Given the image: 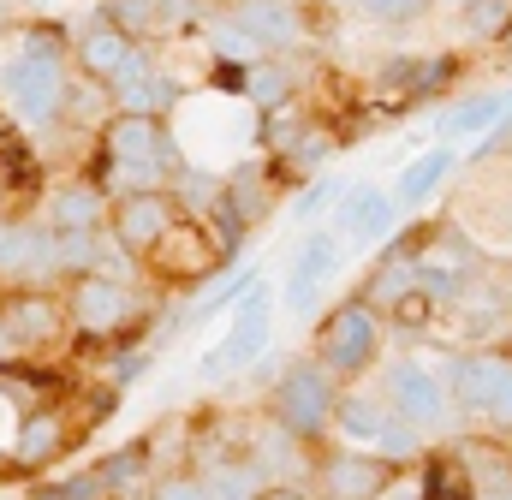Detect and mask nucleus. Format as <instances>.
<instances>
[{"instance_id":"20e7f679","label":"nucleus","mask_w":512,"mask_h":500,"mask_svg":"<svg viewBox=\"0 0 512 500\" xmlns=\"http://www.w3.org/2000/svg\"><path fill=\"white\" fill-rule=\"evenodd\" d=\"M340 411V387H334V370L322 364H298V370L280 375L274 399H268V417L292 435V441H316Z\"/></svg>"},{"instance_id":"412c9836","label":"nucleus","mask_w":512,"mask_h":500,"mask_svg":"<svg viewBox=\"0 0 512 500\" xmlns=\"http://www.w3.org/2000/svg\"><path fill=\"white\" fill-rule=\"evenodd\" d=\"M382 84L405 90V96H435V90L453 84V60H447V54H429V60L399 54V60H382Z\"/></svg>"},{"instance_id":"ddd939ff","label":"nucleus","mask_w":512,"mask_h":500,"mask_svg":"<svg viewBox=\"0 0 512 500\" xmlns=\"http://www.w3.org/2000/svg\"><path fill=\"white\" fill-rule=\"evenodd\" d=\"M149 262H155V274H161V280L191 286V280H209V274L221 268V245H209V233H203L197 221H179L161 245L149 250Z\"/></svg>"},{"instance_id":"b1692460","label":"nucleus","mask_w":512,"mask_h":500,"mask_svg":"<svg viewBox=\"0 0 512 500\" xmlns=\"http://www.w3.org/2000/svg\"><path fill=\"white\" fill-rule=\"evenodd\" d=\"M54 262V245L48 239H36L30 227H0V268H18V274H42Z\"/></svg>"},{"instance_id":"39448f33","label":"nucleus","mask_w":512,"mask_h":500,"mask_svg":"<svg viewBox=\"0 0 512 500\" xmlns=\"http://www.w3.org/2000/svg\"><path fill=\"white\" fill-rule=\"evenodd\" d=\"M453 405L477 423H495V429H512V358L501 352H471L459 358L453 370Z\"/></svg>"},{"instance_id":"9d476101","label":"nucleus","mask_w":512,"mask_h":500,"mask_svg":"<svg viewBox=\"0 0 512 500\" xmlns=\"http://www.w3.org/2000/svg\"><path fill=\"white\" fill-rule=\"evenodd\" d=\"M179 221H185V215H179V203H173L167 191H126V197L114 203V239H120V250H131V256H149Z\"/></svg>"},{"instance_id":"6e6552de","label":"nucleus","mask_w":512,"mask_h":500,"mask_svg":"<svg viewBox=\"0 0 512 500\" xmlns=\"http://www.w3.org/2000/svg\"><path fill=\"white\" fill-rule=\"evenodd\" d=\"M72 304H60L54 292H12L0 304V334L12 340V352H42L66 334Z\"/></svg>"},{"instance_id":"72a5a7b5","label":"nucleus","mask_w":512,"mask_h":500,"mask_svg":"<svg viewBox=\"0 0 512 500\" xmlns=\"http://www.w3.org/2000/svg\"><path fill=\"white\" fill-rule=\"evenodd\" d=\"M137 471H143V447H126L120 459H108L102 483H108V489H120V483H131V477H137Z\"/></svg>"},{"instance_id":"f3484780","label":"nucleus","mask_w":512,"mask_h":500,"mask_svg":"<svg viewBox=\"0 0 512 500\" xmlns=\"http://www.w3.org/2000/svg\"><path fill=\"white\" fill-rule=\"evenodd\" d=\"M66 453V417L60 411H30V417H18V429H12V459L24 465V471H42V465H54Z\"/></svg>"},{"instance_id":"9b49d317","label":"nucleus","mask_w":512,"mask_h":500,"mask_svg":"<svg viewBox=\"0 0 512 500\" xmlns=\"http://www.w3.org/2000/svg\"><path fill=\"white\" fill-rule=\"evenodd\" d=\"M66 304H72V322L90 328V334H120L126 322H137V298L114 274H78Z\"/></svg>"},{"instance_id":"dca6fc26","label":"nucleus","mask_w":512,"mask_h":500,"mask_svg":"<svg viewBox=\"0 0 512 500\" xmlns=\"http://www.w3.org/2000/svg\"><path fill=\"white\" fill-rule=\"evenodd\" d=\"M102 149H108V161L114 167H155L161 155H167V131H161V120L155 114H114V120L102 125Z\"/></svg>"},{"instance_id":"4be33fe9","label":"nucleus","mask_w":512,"mask_h":500,"mask_svg":"<svg viewBox=\"0 0 512 500\" xmlns=\"http://www.w3.org/2000/svg\"><path fill=\"white\" fill-rule=\"evenodd\" d=\"M239 24L251 30V42H274V48L298 42V12L286 0H245L239 6Z\"/></svg>"},{"instance_id":"1a4fd4ad","label":"nucleus","mask_w":512,"mask_h":500,"mask_svg":"<svg viewBox=\"0 0 512 500\" xmlns=\"http://www.w3.org/2000/svg\"><path fill=\"white\" fill-rule=\"evenodd\" d=\"M393 227H399V203H393V191H382V185H352L334 203V233L346 239V250L387 245Z\"/></svg>"},{"instance_id":"2eb2a0df","label":"nucleus","mask_w":512,"mask_h":500,"mask_svg":"<svg viewBox=\"0 0 512 500\" xmlns=\"http://www.w3.org/2000/svg\"><path fill=\"white\" fill-rule=\"evenodd\" d=\"M453 167H459L453 143H429V149H417V155L399 167V179H393V203H399V215H417L423 203H435V197L447 191Z\"/></svg>"},{"instance_id":"4468645a","label":"nucleus","mask_w":512,"mask_h":500,"mask_svg":"<svg viewBox=\"0 0 512 500\" xmlns=\"http://www.w3.org/2000/svg\"><path fill=\"white\" fill-rule=\"evenodd\" d=\"M78 66H84L96 84H108V90H114V84H126L131 72L143 66V54H137V42H131L126 24H114V18H108V24H90V30L78 36Z\"/></svg>"},{"instance_id":"f03ea898","label":"nucleus","mask_w":512,"mask_h":500,"mask_svg":"<svg viewBox=\"0 0 512 500\" xmlns=\"http://www.w3.org/2000/svg\"><path fill=\"white\" fill-rule=\"evenodd\" d=\"M268 340H274V292L256 280L251 292L221 316V334L203 346V358H197V370L209 375V381H221V375H239V370H256V358L268 352Z\"/></svg>"},{"instance_id":"0eeeda50","label":"nucleus","mask_w":512,"mask_h":500,"mask_svg":"<svg viewBox=\"0 0 512 500\" xmlns=\"http://www.w3.org/2000/svg\"><path fill=\"white\" fill-rule=\"evenodd\" d=\"M387 405H393L405 423H417V429H441V423H447V405H453V387L429 370V364L399 358V364L387 370Z\"/></svg>"},{"instance_id":"f8f14e48","label":"nucleus","mask_w":512,"mask_h":500,"mask_svg":"<svg viewBox=\"0 0 512 500\" xmlns=\"http://www.w3.org/2000/svg\"><path fill=\"white\" fill-rule=\"evenodd\" d=\"M322 489L328 500H382L393 489V465L376 447H346L322 465Z\"/></svg>"},{"instance_id":"423d86ee","label":"nucleus","mask_w":512,"mask_h":500,"mask_svg":"<svg viewBox=\"0 0 512 500\" xmlns=\"http://www.w3.org/2000/svg\"><path fill=\"white\" fill-rule=\"evenodd\" d=\"M340 262H346V239H340L334 221H328L322 233H310V239L298 245L292 268H286V286H280V304H286L292 316H310V310L322 304V292L334 286Z\"/></svg>"},{"instance_id":"c85d7f7f","label":"nucleus","mask_w":512,"mask_h":500,"mask_svg":"<svg viewBox=\"0 0 512 500\" xmlns=\"http://www.w3.org/2000/svg\"><path fill=\"white\" fill-rule=\"evenodd\" d=\"M221 203H227V209L239 215V227H256V221H262V215L274 209V191H268V185H251V179H233Z\"/></svg>"},{"instance_id":"4c0bfd02","label":"nucleus","mask_w":512,"mask_h":500,"mask_svg":"<svg viewBox=\"0 0 512 500\" xmlns=\"http://www.w3.org/2000/svg\"><path fill=\"white\" fill-rule=\"evenodd\" d=\"M495 500H512V489H501V495H495Z\"/></svg>"},{"instance_id":"cd10ccee","label":"nucleus","mask_w":512,"mask_h":500,"mask_svg":"<svg viewBox=\"0 0 512 500\" xmlns=\"http://www.w3.org/2000/svg\"><path fill=\"white\" fill-rule=\"evenodd\" d=\"M465 30L483 42L512 36V0H465Z\"/></svg>"},{"instance_id":"6ab92c4d","label":"nucleus","mask_w":512,"mask_h":500,"mask_svg":"<svg viewBox=\"0 0 512 500\" xmlns=\"http://www.w3.org/2000/svg\"><path fill=\"white\" fill-rule=\"evenodd\" d=\"M393 423V405L370 399V393H340V411H334V429L352 441V447H376L382 453V435Z\"/></svg>"},{"instance_id":"aec40b11","label":"nucleus","mask_w":512,"mask_h":500,"mask_svg":"<svg viewBox=\"0 0 512 500\" xmlns=\"http://www.w3.org/2000/svg\"><path fill=\"white\" fill-rule=\"evenodd\" d=\"M48 215H54V227H66V233H96L102 215H108V197H102L96 185H84V179H66V185L48 197Z\"/></svg>"},{"instance_id":"a211bd4d","label":"nucleus","mask_w":512,"mask_h":500,"mask_svg":"<svg viewBox=\"0 0 512 500\" xmlns=\"http://www.w3.org/2000/svg\"><path fill=\"white\" fill-rule=\"evenodd\" d=\"M507 120H512V90H477V96L447 108L441 131L447 137H483V131H501Z\"/></svg>"},{"instance_id":"a878e982","label":"nucleus","mask_w":512,"mask_h":500,"mask_svg":"<svg viewBox=\"0 0 512 500\" xmlns=\"http://www.w3.org/2000/svg\"><path fill=\"white\" fill-rule=\"evenodd\" d=\"M114 96H120V108H126V114H155V108H167V96H173V90H167V84L149 72V60H143L126 84H114Z\"/></svg>"},{"instance_id":"58836bf2","label":"nucleus","mask_w":512,"mask_h":500,"mask_svg":"<svg viewBox=\"0 0 512 500\" xmlns=\"http://www.w3.org/2000/svg\"><path fill=\"white\" fill-rule=\"evenodd\" d=\"M459 6H465V0H459Z\"/></svg>"},{"instance_id":"5701e85b","label":"nucleus","mask_w":512,"mask_h":500,"mask_svg":"<svg viewBox=\"0 0 512 500\" xmlns=\"http://www.w3.org/2000/svg\"><path fill=\"white\" fill-rule=\"evenodd\" d=\"M417 500H477V477H471V465H465V459H435V465L423 471Z\"/></svg>"},{"instance_id":"f257e3e1","label":"nucleus","mask_w":512,"mask_h":500,"mask_svg":"<svg viewBox=\"0 0 512 500\" xmlns=\"http://www.w3.org/2000/svg\"><path fill=\"white\" fill-rule=\"evenodd\" d=\"M0 90H6L12 120H24L30 131H48L66 108V30H54V24L18 30V54L0 66Z\"/></svg>"},{"instance_id":"f704fd0d","label":"nucleus","mask_w":512,"mask_h":500,"mask_svg":"<svg viewBox=\"0 0 512 500\" xmlns=\"http://www.w3.org/2000/svg\"><path fill=\"white\" fill-rule=\"evenodd\" d=\"M256 500H304L298 489H286V483H274V489H256Z\"/></svg>"},{"instance_id":"c756f323","label":"nucleus","mask_w":512,"mask_h":500,"mask_svg":"<svg viewBox=\"0 0 512 500\" xmlns=\"http://www.w3.org/2000/svg\"><path fill=\"white\" fill-rule=\"evenodd\" d=\"M435 0H358V12L364 18H376V24H411V18H423Z\"/></svg>"},{"instance_id":"c9c22d12","label":"nucleus","mask_w":512,"mask_h":500,"mask_svg":"<svg viewBox=\"0 0 512 500\" xmlns=\"http://www.w3.org/2000/svg\"><path fill=\"white\" fill-rule=\"evenodd\" d=\"M6 12H12V0H0V24H6Z\"/></svg>"},{"instance_id":"393cba45","label":"nucleus","mask_w":512,"mask_h":500,"mask_svg":"<svg viewBox=\"0 0 512 500\" xmlns=\"http://www.w3.org/2000/svg\"><path fill=\"white\" fill-rule=\"evenodd\" d=\"M286 96H292V78H286L274 60H262V54H256L251 66H245V102H251V108H262V114H274Z\"/></svg>"},{"instance_id":"473e14b6","label":"nucleus","mask_w":512,"mask_h":500,"mask_svg":"<svg viewBox=\"0 0 512 500\" xmlns=\"http://www.w3.org/2000/svg\"><path fill=\"white\" fill-rule=\"evenodd\" d=\"M155 500H215V495H209V477H167L155 489Z\"/></svg>"},{"instance_id":"bb28decb","label":"nucleus","mask_w":512,"mask_h":500,"mask_svg":"<svg viewBox=\"0 0 512 500\" xmlns=\"http://www.w3.org/2000/svg\"><path fill=\"white\" fill-rule=\"evenodd\" d=\"M387 322H393V328H411V334H417V328H429V322H435V292H429L423 280H417V286H405V292L387 304Z\"/></svg>"},{"instance_id":"7ed1b4c3","label":"nucleus","mask_w":512,"mask_h":500,"mask_svg":"<svg viewBox=\"0 0 512 500\" xmlns=\"http://www.w3.org/2000/svg\"><path fill=\"white\" fill-rule=\"evenodd\" d=\"M382 352V316L370 298H352V304H334L316 328V364L334 375H364Z\"/></svg>"},{"instance_id":"e433bc0d","label":"nucleus","mask_w":512,"mask_h":500,"mask_svg":"<svg viewBox=\"0 0 512 500\" xmlns=\"http://www.w3.org/2000/svg\"><path fill=\"white\" fill-rule=\"evenodd\" d=\"M0 435H6V399H0Z\"/></svg>"},{"instance_id":"7c9ffc66","label":"nucleus","mask_w":512,"mask_h":500,"mask_svg":"<svg viewBox=\"0 0 512 500\" xmlns=\"http://www.w3.org/2000/svg\"><path fill=\"white\" fill-rule=\"evenodd\" d=\"M340 197H346V191H340V179H310V191H298V203H292V209H298V221H322V209H328V203H340Z\"/></svg>"},{"instance_id":"2f4dec72","label":"nucleus","mask_w":512,"mask_h":500,"mask_svg":"<svg viewBox=\"0 0 512 500\" xmlns=\"http://www.w3.org/2000/svg\"><path fill=\"white\" fill-rule=\"evenodd\" d=\"M328 155H334V137L310 131V137H292V149H286V167H322Z\"/></svg>"}]
</instances>
